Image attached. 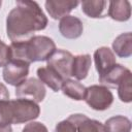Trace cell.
I'll use <instances>...</instances> for the list:
<instances>
[{
  "instance_id": "obj_9",
  "label": "cell",
  "mask_w": 132,
  "mask_h": 132,
  "mask_svg": "<svg viewBox=\"0 0 132 132\" xmlns=\"http://www.w3.org/2000/svg\"><path fill=\"white\" fill-rule=\"evenodd\" d=\"M94 61L99 76L104 75L114 64H117L113 52L107 46H101L95 51Z\"/></svg>"
},
{
  "instance_id": "obj_3",
  "label": "cell",
  "mask_w": 132,
  "mask_h": 132,
  "mask_svg": "<svg viewBox=\"0 0 132 132\" xmlns=\"http://www.w3.org/2000/svg\"><path fill=\"white\" fill-rule=\"evenodd\" d=\"M39 113V105L29 99L0 101V126L30 122L37 119Z\"/></svg>"
},
{
  "instance_id": "obj_22",
  "label": "cell",
  "mask_w": 132,
  "mask_h": 132,
  "mask_svg": "<svg viewBox=\"0 0 132 132\" xmlns=\"http://www.w3.org/2000/svg\"><path fill=\"white\" fill-rule=\"evenodd\" d=\"M22 132H48V131L44 124L40 122H30L23 128Z\"/></svg>"
},
{
  "instance_id": "obj_7",
  "label": "cell",
  "mask_w": 132,
  "mask_h": 132,
  "mask_svg": "<svg viewBox=\"0 0 132 132\" xmlns=\"http://www.w3.org/2000/svg\"><path fill=\"white\" fill-rule=\"evenodd\" d=\"M3 79L11 85L19 86L26 80L29 74V64L20 61H10L3 68Z\"/></svg>"
},
{
  "instance_id": "obj_15",
  "label": "cell",
  "mask_w": 132,
  "mask_h": 132,
  "mask_svg": "<svg viewBox=\"0 0 132 132\" xmlns=\"http://www.w3.org/2000/svg\"><path fill=\"white\" fill-rule=\"evenodd\" d=\"M91 64H92V59L90 55L84 54V55L74 56L72 61L71 76H74L77 80L85 79L89 73Z\"/></svg>"
},
{
  "instance_id": "obj_20",
  "label": "cell",
  "mask_w": 132,
  "mask_h": 132,
  "mask_svg": "<svg viewBox=\"0 0 132 132\" xmlns=\"http://www.w3.org/2000/svg\"><path fill=\"white\" fill-rule=\"evenodd\" d=\"M119 98L122 102L129 103L132 100V77L131 74L127 75L123 81L118 86Z\"/></svg>"
},
{
  "instance_id": "obj_25",
  "label": "cell",
  "mask_w": 132,
  "mask_h": 132,
  "mask_svg": "<svg viewBox=\"0 0 132 132\" xmlns=\"http://www.w3.org/2000/svg\"><path fill=\"white\" fill-rule=\"evenodd\" d=\"M0 132H12L11 126L6 125V126H0Z\"/></svg>"
},
{
  "instance_id": "obj_24",
  "label": "cell",
  "mask_w": 132,
  "mask_h": 132,
  "mask_svg": "<svg viewBox=\"0 0 132 132\" xmlns=\"http://www.w3.org/2000/svg\"><path fill=\"white\" fill-rule=\"evenodd\" d=\"M8 99H9V92L5 87V85L0 82V101H4Z\"/></svg>"
},
{
  "instance_id": "obj_6",
  "label": "cell",
  "mask_w": 132,
  "mask_h": 132,
  "mask_svg": "<svg viewBox=\"0 0 132 132\" xmlns=\"http://www.w3.org/2000/svg\"><path fill=\"white\" fill-rule=\"evenodd\" d=\"M45 94L46 91L43 84L34 77H30L15 87V95L18 98L29 99L36 103L41 102L44 99Z\"/></svg>"
},
{
  "instance_id": "obj_21",
  "label": "cell",
  "mask_w": 132,
  "mask_h": 132,
  "mask_svg": "<svg viewBox=\"0 0 132 132\" xmlns=\"http://www.w3.org/2000/svg\"><path fill=\"white\" fill-rule=\"evenodd\" d=\"M10 60V47L0 39V67L6 66Z\"/></svg>"
},
{
  "instance_id": "obj_23",
  "label": "cell",
  "mask_w": 132,
  "mask_h": 132,
  "mask_svg": "<svg viewBox=\"0 0 132 132\" xmlns=\"http://www.w3.org/2000/svg\"><path fill=\"white\" fill-rule=\"evenodd\" d=\"M55 132H76L75 125L70 120H64L57 124Z\"/></svg>"
},
{
  "instance_id": "obj_12",
  "label": "cell",
  "mask_w": 132,
  "mask_h": 132,
  "mask_svg": "<svg viewBox=\"0 0 132 132\" xmlns=\"http://www.w3.org/2000/svg\"><path fill=\"white\" fill-rule=\"evenodd\" d=\"M68 120L75 125L76 132H105L104 126L99 121L92 120L86 114L74 113L69 116Z\"/></svg>"
},
{
  "instance_id": "obj_8",
  "label": "cell",
  "mask_w": 132,
  "mask_h": 132,
  "mask_svg": "<svg viewBox=\"0 0 132 132\" xmlns=\"http://www.w3.org/2000/svg\"><path fill=\"white\" fill-rule=\"evenodd\" d=\"M59 31L63 37L68 39H75L82 34L84 24L78 18L68 14L60 20Z\"/></svg>"
},
{
  "instance_id": "obj_14",
  "label": "cell",
  "mask_w": 132,
  "mask_h": 132,
  "mask_svg": "<svg viewBox=\"0 0 132 132\" xmlns=\"http://www.w3.org/2000/svg\"><path fill=\"white\" fill-rule=\"evenodd\" d=\"M37 76L42 84H45L54 92L61 90L64 79L52 68L50 67H40L37 69Z\"/></svg>"
},
{
  "instance_id": "obj_10",
  "label": "cell",
  "mask_w": 132,
  "mask_h": 132,
  "mask_svg": "<svg viewBox=\"0 0 132 132\" xmlns=\"http://www.w3.org/2000/svg\"><path fill=\"white\" fill-rule=\"evenodd\" d=\"M79 4L78 1H71V0H48L45 2V8L48 12L50 16L54 20L62 19L65 15H68V13L75 8Z\"/></svg>"
},
{
  "instance_id": "obj_5",
  "label": "cell",
  "mask_w": 132,
  "mask_h": 132,
  "mask_svg": "<svg viewBox=\"0 0 132 132\" xmlns=\"http://www.w3.org/2000/svg\"><path fill=\"white\" fill-rule=\"evenodd\" d=\"M46 61V66L56 71L64 80L71 77L73 56L70 52L65 50H56Z\"/></svg>"
},
{
  "instance_id": "obj_26",
  "label": "cell",
  "mask_w": 132,
  "mask_h": 132,
  "mask_svg": "<svg viewBox=\"0 0 132 132\" xmlns=\"http://www.w3.org/2000/svg\"><path fill=\"white\" fill-rule=\"evenodd\" d=\"M1 5H2V1L0 0V7H1Z\"/></svg>"
},
{
  "instance_id": "obj_18",
  "label": "cell",
  "mask_w": 132,
  "mask_h": 132,
  "mask_svg": "<svg viewBox=\"0 0 132 132\" xmlns=\"http://www.w3.org/2000/svg\"><path fill=\"white\" fill-rule=\"evenodd\" d=\"M81 10L86 15L92 19L103 18L106 12V5L107 2L103 0H96V1H82L81 3Z\"/></svg>"
},
{
  "instance_id": "obj_4",
  "label": "cell",
  "mask_w": 132,
  "mask_h": 132,
  "mask_svg": "<svg viewBox=\"0 0 132 132\" xmlns=\"http://www.w3.org/2000/svg\"><path fill=\"white\" fill-rule=\"evenodd\" d=\"M86 103L94 110H105L113 102V95L105 86L93 85L86 88Z\"/></svg>"
},
{
  "instance_id": "obj_19",
  "label": "cell",
  "mask_w": 132,
  "mask_h": 132,
  "mask_svg": "<svg viewBox=\"0 0 132 132\" xmlns=\"http://www.w3.org/2000/svg\"><path fill=\"white\" fill-rule=\"evenodd\" d=\"M105 132H131V122L124 116H114L105 121Z\"/></svg>"
},
{
  "instance_id": "obj_13",
  "label": "cell",
  "mask_w": 132,
  "mask_h": 132,
  "mask_svg": "<svg viewBox=\"0 0 132 132\" xmlns=\"http://www.w3.org/2000/svg\"><path fill=\"white\" fill-rule=\"evenodd\" d=\"M107 14L114 21L125 22L128 21L131 16V5L127 0L120 1H110Z\"/></svg>"
},
{
  "instance_id": "obj_16",
  "label": "cell",
  "mask_w": 132,
  "mask_h": 132,
  "mask_svg": "<svg viewBox=\"0 0 132 132\" xmlns=\"http://www.w3.org/2000/svg\"><path fill=\"white\" fill-rule=\"evenodd\" d=\"M112 51L121 58H128L132 55V34L126 32L120 34L112 42Z\"/></svg>"
},
{
  "instance_id": "obj_1",
  "label": "cell",
  "mask_w": 132,
  "mask_h": 132,
  "mask_svg": "<svg viewBox=\"0 0 132 132\" xmlns=\"http://www.w3.org/2000/svg\"><path fill=\"white\" fill-rule=\"evenodd\" d=\"M47 18L35 1H16L6 18V33L12 41H25L45 29Z\"/></svg>"
},
{
  "instance_id": "obj_2",
  "label": "cell",
  "mask_w": 132,
  "mask_h": 132,
  "mask_svg": "<svg viewBox=\"0 0 132 132\" xmlns=\"http://www.w3.org/2000/svg\"><path fill=\"white\" fill-rule=\"evenodd\" d=\"M9 47L12 61H20L29 65L33 62L46 61L57 50L54 40L43 35H34L25 41L11 42Z\"/></svg>"
},
{
  "instance_id": "obj_11",
  "label": "cell",
  "mask_w": 132,
  "mask_h": 132,
  "mask_svg": "<svg viewBox=\"0 0 132 132\" xmlns=\"http://www.w3.org/2000/svg\"><path fill=\"white\" fill-rule=\"evenodd\" d=\"M131 74V71L121 64H114L104 75L99 76V81L102 86L109 88H118L123 79Z\"/></svg>"
},
{
  "instance_id": "obj_17",
  "label": "cell",
  "mask_w": 132,
  "mask_h": 132,
  "mask_svg": "<svg viewBox=\"0 0 132 132\" xmlns=\"http://www.w3.org/2000/svg\"><path fill=\"white\" fill-rule=\"evenodd\" d=\"M61 90L64 95H66L67 97H69L73 100L79 101V100L85 99L86 87L82 84H80L78 80H74L71 78L64 80Z\"/></svg>"
}]
</instances>
